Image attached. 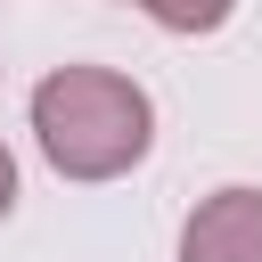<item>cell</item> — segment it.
Masks as SVG:
<instances>
[{"label": "cell", "mask_w": 262, "mask_h": 262, "mask_svg": "<svg viewBox=\"0 0 262 262\" xmlns=\"http://www.w3.org/2000/svg\"><path fill=\"white\" fill-rule=\"evenodd\" d=\"M25 123H33L41 164H49L57 180H82V188L139 172L147 147H156V98H147L131 74L82 66V57H74V66H49V74L33 82Z\"/></svg>", "instance_id": "1"}, {"label": "cell", "mask_w": 262, "mask_h": 262, "mask_svg": "<svg viewBox=\"0 0 262 262\" xmlns=\"http://www.w3.org/2000/svg\"><path fill=\"white\" fill-rule=\"evenodd\" d=\"M180 262H262V188L229 180L180 221Z\"/></svg>", "instance_id": "2"}, {"label": "cell", "mask_w": 262, "mask_h": 262, "mask_svg": "<svg viewBox=\"0 0 262 262\" xmlns=\"http://www.w3.org/2000/svg\"><path fill=\"white\" fill-rule=\"evenodd\" d=\"M123 8H139L147 25H164V33H180V41L221 33V25L237 16V0H123Z\"/></svg>", "instance_id": "3"}, {"label": "cell", "mask_w": 262, "mask_h": 262, "mask_svg": "<svg viewBox=\"0 0 262 262\" xmlns=\"http://www.w3.org/2000/svg\"><path fill=\"white\" fill-rule=\"evenodd\" d=\"M16 213V156H8V139H0V221Z\"/></svg>", "instance_id": "4"}]
</instances>
